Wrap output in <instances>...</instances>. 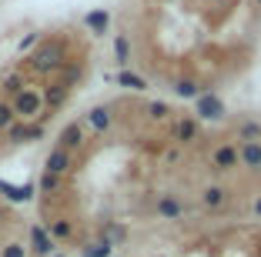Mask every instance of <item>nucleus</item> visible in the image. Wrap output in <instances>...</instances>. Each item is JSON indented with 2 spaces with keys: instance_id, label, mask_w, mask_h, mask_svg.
Returning a JSON list of instances; mask_svg holds the SVG:
<instances>
[{
  "instance_id": "1",
  "label": "nucleus",
  "mask_w": 261,
  "mask_h": 257,
  "mask_svg": "<svg viewBox=\"0 0 261 257\" xmlns=\"http://www.w3.org/2000/svg\"><path fill=\"white\" fill-rule=\"evenodd\" d=\"M14 113H17V121H34L40 110H44V94L34 91V87H23L20 94L14 97Z\"/></svg>"
},
{
  "instance_id": "2",
  "label": "nucleus",
  "mask_w": 261,
  "mask_h": 257,
  "mask_svg": "<svg viewBox=\"0 0 261 257\" xmlns=\"http://www.w3.org/2000/svg\"><path fill=\"white\" fill-rule=\"evenodd\" d=\"M31 61H34V67H37V70H57V67L64 64V44H61V40H54V44H44V47H40V50L31 57Z\"/></svg>"
},
{
  "instance_id": "3",
  "label": "nucleus",
  "mask_w": 261,
  "mask_h": 257,
  "mask_svg": "<svg viewBox=\"0 0 261 257\" xmlns=\"http://www.w3.org/2000/svg\"><path fill=\"white\" fill-rule=\"evenodd\" d=\"M198 117L201 121H224V104L218 94H198Z\"/></svg>"
},
{
  "instance_id": "4",
  "label": "nucleus",
  "mask_w": 261,
  "mask_h": 257,
  "mask_svg": "<svg viewBox=\"0 0 261 257\" xmlns=\"http://www.w3.org/2000/svg\"><path fill=\"white\" fill-rule=\"evenodd\" d=\"M0 194L7 197L10 204H31L34 201V194H37V187H34V184H7L4 181V177H0Z\"/></svg>"
},
{
  "instance_id": "5",
  "label": "nucleus",
  "mask_w": 261,
  "mask_h": 257,
  "mask_svg": "<svg viewBox=\"0 0 261 257\" xmlns=\"http://www.w3.org/2000/svg\"><path fill=\"white\" fill-rule=\"evenodd\" d=\"M84 27L94 34V37H104V34H108V27H111V10H104V7L87 10V14H84Z\"/></svg>"
},
{
  "instance_id": "6",
  "label": "nucleus",
  "mask_w": 261,
  "mask_h": 257,
  "mask_svg": "<svg viewBox=\"0 0 261 257\" xmlns=\"http://www.w3.org/2000/svg\"><path fill=\"white\" fill-rule=\"evenodd\" d=\"M31 247H34V254H40V257H50V254H57V247H54V237L47 234L40 224H34L31 227Z\"/></svg>"
},
{
  "instance_id": "7",
  "label": "nucleus",
  "mask_w": 261,
  "mask_h": 257,
  "mask_svg": "<svg viewBox=\"0 0 261 257\" xmlns=\"http://www.w3.org/2000/svg\"><path fill=\"white\" fill-rule=\"evenodd\" d=\"M67 167H70V151H64V147H54L44 160V170L47 174H57V177L67 174Z\"/></svg>"
},
{
  "instance_id": "8",
  "label": "nucleus",
  "mask_w": 261,
  "mask_h": 257,
  "mask_svg": "<svg viewBox=\"0 0 261 257\" xmlns=\"http://www.w3.org/2000/svg\"><path fill=\"white\" fill-rule=\"evenodd\" d=\"M238 160L248 170H261V140H245L238 147Z\"/></svg>"
},
{
  "instance_id": "9",
  "label": "nucleus",
  "mask_w": 261,
  "mask_h": 257,
  "mask_svg": "<svg viewBox=\"0 0 261 257\" xmlns=\"http://www.w3.org/2000/svg\"><path fill=\"white\" fill-rule=\"evenodd\" d=\"M84 144V127L81 124H67V127L61 130V137H57V147H64V151H74V147Z\"/></svg>"
},
{
  "instance_id": "10",
  "label": "nucleus",
  "mask_w": 261,
  "mask_h": 257,
  "mask_svg": "<svg viewBox=\"0 0 261 257\" xmlns=\"http://www.w3.org/2000/svg\"><path fill=\"white\" fill-rule=\"evenodd\" d=\"M158 217H164V220H177V217H185V204H181L177 197L164 194L161 201H158Z\"/></svg>"
},
{
  "instance_id": "11",
  "label": "nucleus",
  "mask_w": 261,
  "mask_h": 257,
  "mask_svg": "<svg viewBox=\"0 0 261 257\" xmlns=\"http://www.w3.org/2000/svg\"><path fill=\"white\" fill-rule=\"evenodd\" d=\"M211 164H215V170H231V167H238V147H231V144L218 147L215 157H211Z\"/></svg>"
},
{
  "instance_id": "12",
  "label": "nucleus",
  "mask_w": 261,
  "mask_h": 257,
  "mask_svg": "<svg viewBox=\"0 0 261 257\" xmlns=\"http://www.w3.org/2000/svg\"><path fill=\"white\" fill-rule=\"evenodd\" d=\"M67 94H70V87H67V83H61V80H57L54 87H50V91L44 94V104L50 107V110H54V107H61L64 100H67Z\"/></svg>"
},
{
  "instance_id": "13",
  "label": "nucleus",
  "mask_w": 261,
  "mask_h": 257,
  "mask_svg": "<svg viewBox=\"0 0 261 257\" xmlns=\"http://www.w3.org/2000/svg\"><path fill=\"white\" fill-rule=\"evenodd\" d=\"M87 124H91L94 130H108L111 127V110L108 107H94V110L87 113Z\"/></svg>"
},
{
  "instance_id": "14",
  "label": "nucleus",
  "mask_w": 261,
  "mask_h": 257,
  "mask_svg": "<svg viewBox=\"0 0 261 257\" xmlns=\"http://www.w3.org/2000/svg\"><path fill=\"white\" fill-rule=\"evenodd\" d=\"M114 57H117V64L127 70V64H130V40L124 37V34H117V37H114Z\"/></svg>"
},
{
  "instance_id": "15",
  "label": "nucleus",
  "mask_w": 261,
  "mask_h": 257,
  "mask_svg": "<svg viewBox=\"0 0 261 257\" xmlns=\"http://www.w3.org/2000/svg\"><path fill=\"white\" fill-rule=\"evenodd\" d=\"M194 137H198V121H194V117H185V121L177 124V140H181V144H191Z\"/></svg>"
},
{
  "instance_id": "16",
  "label": "nucleus",
  "mask_w": 261,
  "mask_h": 257,
  "mask_svg": "<svg viewBox=\"0 0 261 257\" xmlns=\"http://www.w3.org/2000/svg\"><path fill=\"white\" fill-rule=\"evenodd\" d=\"M117 83L127 87V91H147V80L138 77V74H130V70H121V74H117Z\"/></svg>"
},
{
  "instance_id": "17",
  "label": "nucleus",
  "mask_w": 261,
  "mask_h": 257,
  "mask_svg": "<svg viewBox=\"0 0 261 257\" xmlns=\"http://www.w3.org/2000/svg\"><path fill=\"white\" fill-rule=\"evenodd\" d=\"M174 94H177V97H185V100H198V83H194V80H177L174 83Z\"/></svg>"
},
{
  "instance_id": "18",
  "label": "nucleus",
  "mask_w": 261,
  "mask_h": 257,
  "mask_svg": "<svg viewBox=\"0 0 261 257\" xmlns=\"http://www.w3.org/2000/svg\"><path fill=\"white\" fill-rule=\"evenodd\" d=\"M224 197H228V194H224V187H218V184H215V187L204 190V197H201V201H204V207H221Z\"/></svg>"
},
{
  "instance_id": "19",
  "label": "nucleus",
  "mask_w": 261,
  "mask_h": 257,
  "mask_svg": "<svg viewBox=\"0 0 261 257\" xmlns=\"http://www.w3.org/2000/svg\"><path fill=\"white\" fill-rule=\"evenodd\" d=\"M111 250H114V244L104 237V241H97V244H91V247L84 250V257H111Z\"/></svg>"
},
{
  "instance_id": "20",
  "label": "nucleus",
  "mask_w": 261,
  "mask_h": 257,
  "mask_svg": "<svg viewBox=\"0 0 261 257\" xmlns=\"http://www.w3.org/2000/svg\"><path fill=\"white\" fill-rule=\"evenodd\" d=\"M23 87H27V83H23V77H20V74H10L7 80H4V91H7V94H14V97L23 91Z\"/></svg>"
},
{
  "instance_id": "21",
  "label": "nucleus",
  "mask_w": 261,
  "mask_h": 257,
  "mask_svg": "<svg viewBox=\"0 0 261 257\" xmlns=\"http://www.w3.org/2000/svg\"><path fill=\"white\" fill-rule=\"evenodd\" d=\"M14 121H17L14 107H10V104H0V130H7V127H10Z\"/></svg>"
},
{
  "instance_id": "22",
  "label": "nucleus",
  "mask_w": 261,
  "mask_h": 257,
  "mask_svg": "<svg viewBox=\"0 0 261 257\" xmlns=\"http://www.w3.org/2000/svg\"><path fill=\"white\" fill-rule=\"evenodd\" d=\"M147 113H151L154 121H164V117H168V113H171V107L164 104V100H154V104L147 107Z\"/></svg>"
},
{
  "instance_id": "23",
  "label": "nucleus",
  "mask_w": 261,
  "mask_h": 257,
  "mask_svg": "<svg viewBox=\"0 0 261 257\" xmlns=\"http://www.w3.org/2000/svg\"><path fill=\"white\" fill-rule=\"evenodd\" d=\"M74 234V227L67 224V220H54V224H50V237H70Z\"/></svg>"
},
{
  "instance_id": "24",
  "label": "nucleus",
  "mask_w": 261,
  "mask_h": 257,
  "mask_svg": "<svg viewBox=\"0 0 261 257\" xmlns=\"http://www.w3.org/2000/svg\"><path fill=\"white\" fill-rule=\"evenodd\" d=\"M61 187V177L57 174H47L44 170V177H40V190H44V194H50V190H57Z\"/></svg>"
},
{
  "instance_id": "25",
  "label": "nucleus",
  "mask_w": 261,
  "mask_h": 257,
  "mask_svg": "<svg viewBox=\"0 0 261 257\" xmlns=\"http://www.w3.org/2000/svg\"><path fill=\"white\" fill-rule=\"evenodd\" d=\"M0 257H27V247H23V244H7V247L0 250Z\"/></svg>"
},
{
  "instance_id": "26",
  "label": "nucleus",
  "mask_w": 261,
  "mask_h": 257,
  "mask_svg": "<svg viewBox=\"0 0 261 257\" xmlns=\"http://www.w3.org/2000/svg\"><path fill=\"white\" fill-rule=\"evenodd\" d=\"M254 137H261V127L258 124H245L241 127V140H254Z\"/></svg>"
},
{
  "instance_id": "27",
  "label": "nucleus",
  "mask_w": 261,
  "mask_h": 257,
  "mask_svg": "<svg viewBox=\"0 0 261 257\" xmlns=\"http://www.w3.org/2000/svg\"><path fill=\"white\" fill-rule=\"evenodd\" d=\"M37 40H40V34H31V37H23V40H20V50H31Z\"/></svg>"
},
{
  "instance_id": "28",
  "label": "nucleus",
  "mask_w": 261,
  "mask_h": 257,
  "mask_svg": "<svg viewBox=\"0 0 261 257\" xmlns=\"http://www.w3.org/2000/svg\"><path fill=\"white\" fill-rule=\"evenodd\" d=\"M254 211H258V214H261V197H258V204H254Z\"/></svg>"
},
{
  "instance_id": "29",
  "label": "nucleus",
  "mask_w": 261,
  "mask_h": 257,
  "mask_svg": "<svg viewBox=\"0 0 261 257\" xmlns=\"http://www.w3.org/2000/svg\"><path fill=\"white\" fill-rule=\"evenodd\" d=\"M50 257H64V254H50Z\"/></svg>"
},
{
  "instance_id": "30",
  "label": "nucleus",
  "mask_w": 261,
  "mask_h": 257,
  "mask_svg": "<svg viewBox=\"0 0 261 257\" xmlns=\"http://www.w3.org/2000/svg\"><path fill=\"white\" fill-rule=\"evenodd\" d=\"M258 4H261V0H258Z\"/></svg>"
}]
</instances>
